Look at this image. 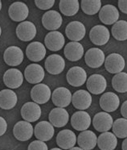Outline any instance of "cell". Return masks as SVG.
Returning <instances> with one entry per match:
<instances>
[{"label": "cell", "mask_w": 127, "mask_h": 150, "mask_svg": "<svg viewBox=\"0 0 127 150\" xmlns=\"http://www.w3.org/2000/svg\"><path fill=\"white\" fill-rule=\"evenodd\" d=\"M93 98L90 93L85 90H79L72 95V103L74 108L84 111L91 106Z\"/></svg>", "instance_id": "d6986e66"}, {"label": "cell", "mask_w": 127, "mask_h": 150, "mask_svg": "<svg viewBox=\"0 0 127 150\" xmlns=\"http://www.w3.org/2000/svg\"><path fill=\"white\" fill-rule=\"evenodd\" d=\"M113 133L120 139L127 137V120L120 118L114 121L113 124Z\"/></svg>", "instance_id": "d590c367"}, {"label": "cell", "mask_w": 127, "mask_h": 150, "mask_svg": "<svg viewBox=\"0 0 127 150\" xmlns=\"http://www.w3.org/2000/svg\"><path fill=\"white\" fill-rule=\"evenodd\" d=\"M91 121L89 114L84 111H76L71 117V124L72 127L80 132L87 130L91 125Z\"/></svg>", "instance_id": "603a6c76"}, {"label": "cell", "mask_w": 127, "mask_h": 150, "mask_svg": "<svg viewBox=\"0 0 127 150\" xmlns=\"http://www.w3.org/2000/svg\"><path fill=\"white\" fill-rule=\"evenodd\" d=\"M66 79L69 85L73 87H79L84 85L87 81V74L82 67L73 66L69 69Z\"/></svg>", "instance_id": "7a4b0ae2"}, {"label": "cell", "mask_w": 127, "mask_h": 150, "mask_svg": "<svg viewBox=\"0 0 127 150\" xmlns=\"http://www.w3.org/2000/svg\"><path fill=\"white\" fill-rule=\"evenodd\" d=\"M45 69L49 74L57 75L61 74L65 68V62L59 54H52L48 56L45 61Z\"/></svg>", "instance_id": "8fae6325"}, {"label": "cell", "mask_w": 127, "mask_h": 150, "mask_svg": "<svg viewBox=\"0 0 127 150\" xmlns=\"http://www.w3.org/2000/svg\"><path fill=\"white\" fill-rule=\"evenodd\" d=\"M54 127L50 122L48 121H40L36 124L34 133L36 137L42 141H48L54 136Z\"/></svg>", "instance_id": "cb8c5ba5"}, {"label": "cell", "mask_w": 127, "mask_h": 150, "mask_svg": "<svg viewBox=\"0 0 127 150\" xmlns=\"http://www.w3.org/2000/svg\"><path fill=\"white\" fill-rule=\"evenodd\" d=\"M112 35L118 41H125L127 40V21L118 20L114 23L112 29Z\"/></svg>", "instance_id": "d6a6232c"}, {"label": "cell", "mask_w": 127, "mask_h": 150, "mask_svg": "<svg viewBox=\"0 0 127 150\" xmlns=\"http://www.w3.org/2000/svg\"><path fill=\"white\" fill-rule=\"evenodd\" d=\"M81 7L84 13L88 16H93L101 10V2L100 0H82Z\"/></svg>", "instance_id": "e575fe53"}, {"label": "cell", "mask_w": 127, "mask_h": 150, "mask_svg": "<svg viewBox=\"0 0 127 150\" xmlns=\"http://www.w3.org/2000/svg\"><path fill=\"white\" fill-rule=\"evenodd\" d=\"M100 107L105 112H113L117 110L120 106L119 97L113 92H106L100 98Z\"/></svg>", "instance_id": "7402d4cb"}, {"label": "cell", "mask_w": 127, "mask_h": 150, "mask_svg": "<svg viewBox=\"0 0 127 150\" xmlns=\"http://www.w3.org/2000/svg\"><path fill=\"white\" fill-rule=\"evenodd\" d=\"M59 7L64 16H73L78 12L80 4L77 0H61L60 2Z\"/></svg>", "instance_id": "1f68e13d"}, {"label": "cell", "mask_w": 127, "mask_h": 150, "mask_svg": "<svg viewBox=\"0 0 127 150\" xmlns=\"http://www.w3.org/2000/svg\"><path fill=\"white\" fill-rule=\"evenodd\" d=\"M44 43L46 48H48L51 51L56 52L64 48V45L65 44V39L60 32L52 31L46 35Z\"/></svg>", "instance_id": "30bf717a"}, {"label": "cell", "mask_w": 127, "mask_h": 150, "mask_svg": "<svg viewBox=\"0 0 127 150\" xmlns=\"http://www.w3.org/2000/svg\"><path fill=\"white\" fill-rule=\"evenodd\" d=\"M118 7L121 12L127 14V0H119Z\"/></svg>", "instance_id": "ab89813d"}, {"label": "cell", "mask_w": 127, "mask_h": 150, "mask_svg": "<svg viewBox=\"0 0 127 150\" xmlns=\"http://www.w3.org/2000/svg\"><path fill=\"white\" fill-rule=\"evenodd\" d=\"M18 98L15 92L10 89H5L0 91V108L11 110L15 107Z\"/></svg>", "instance_id": "f546056e"}, {"label": "cell", "mask_w": 127, "mask_h": 150, "mask_svg": "<svg viewBox=\"0 0 127 150\" xmlns=\"http://www.w3.org/2000/svg\"><path fill=\"white\" fill-rule=\"evenodd\" d=\"M69 150H84V149H82L81 148H80V147H73V148H72V149H70Z\"/></svg>", "instance_id": "7bdbcfd3"}, {"label": "cell", "mask_w": 127, "mask_h": 150, "mask_svg": "<svg viewBox=\"0 0 127 150\" xmlns=\"http://www.w3.org/2000/svg\"><path fill=\"white\" fill-rule=\"evenodd\" d=\"M51 150H63L62 149H59V148H53Z\"/></svg>", "instance_id": "ee69618b"}, {"label": "cell", "mask_w": 127, "mask_h": 150, "mask_svg": "<svg viewBox=\"0 0 127 150\" xmlns=\"http://www.w3.org/2000/svg\"><path fill=\"white\" fill-rule=\"evenodd\" d=\"M125 65H126V62L124 57L117 52L111 53L105 60V69L110 74H117L122 72L125 68Z\"/></svg>", "instance_id": "3957f363"}, {"label": "cell", "mask_w": 127, "mask_h": 150, "mask_svg": "<svg viewBox=\"0 0 127 150\" xmlns=\"http://www.w3.org/2000/svg\"><path fill=\"white\" fill-rule=\"evenodd\" d=\"M84 47L81 43L71 41L65 47V56L71 62H77L82 58L84 55Z\"/></svg>", "instance_id": "f1b7e54d"}, {"label": "cell", "mask_w": 127, "mask_h": 150, "mask_svg": "<svg viewBox=\"0 0 127 150\" xmlns=\"http://www.w3.org/2000/svg\"><path fill=\"white\" fill-rule=\"evenodd\" d=\"M34 133V128L31 123L27 121H19L13 128L15 137L20 141H27L30 140Z\"/></svg>", "instance_id": "9a60e30c"}, {"label": "cell", "mask_w": 127, "mask_h": 150, "mask_svg": "<svg viewBox=\"0 0 127 150\" xmlns=\"http://www.w3.org/2000/svg\"><path fill=\"white\" fill-rule=\"evenodd\" d=\"M113 88L119 93L127 92V73L121 72L115 74L112 79Z\"/></svg>", "instance_id": "836d02e7"}, {"label": "cell", "mask_w": 127, "mask_h": 150, "mask_svg": "<svg viewBox=\"0 0 127 150\" xmlns=\"http://www.w3.org/2000/svg\"><path fill=\"white\" fill-rule=\"evenodd\" d=\"M86 86L89 93L93 95H101L107 87V81L104 76L95 74L87 79Z\"/></svg>", "instance_id": "277c9868"}, {"label": "cell", "mask_w": 127, "mask_h": 150, "mask_svg": "<svg viewBox=\"0 0 127 150\" xmlns=\"http://www.w3.org/2000/svg\"><path fill=\"white\" fill-rule=\"evenodd\" d=\"M114 120L108 112H98L93 119V125L96 130L100 132L109 131L113 127Z\"/></svg>", "instance_id": "52a82bcc"}, {"label": "cell", "mask_w": 127, "mask_h": 150, "mask_svg": "<svg viewBox=\"0 0 127 150\" xmlns=\"http://www.w3.org/2000/svg\"><path fill=\"white\" fill-rule=\"evenodd\" d=\"M122 150H127V137L125 138V140L122 142Z\"/></svg>", "instance_id": "b9f144b4"}, {"label": "cell", "mask_w": 127, "mask_h": 150, "mask_svg": "<svg viewBox=\"0 0 127 150\" xmlns=\"http://www.w3.org/2000/svg\"><path fill=\"white\" fill-rule=\"evenodd\" d=\"M48 119L53 127H62L68 124L69 120V114L65 108H55L50 111Z\"/></svg>", "instance_id": "484cf974"}, {"label": "cell", "mask_w": 127, "mask_h": 150, "mask_svg": "<svg viewBox=\"0 0 127 150\" xmlns=\"http://www.w3.org/2000/svg\"><path fill=\"white\" fill-rule=\"evenodd\" d=\"M110 38V33L107 28L103 25H96L89 32V39L95 45H106Z\"/></svg>", "instance_id": "6da1fadb"}, {"label": "cell", "mask_w": 127, "mask_h": 150, "mask_svg": "<svg viewBox=\"0 0 127 150\" xmlns=\"http://www.w3.org/2000/svg\"><path fill=\"white\" fill-rule=\"evenodd\" d=\"M98 145L101 150H114L117 145V137L113 132H102L98 138Z\"/></svg>", "instance_id": "4dcf8cb0"}, {"label": "cell", "mask_w": 127, "mask_h": 150, "mask_svg": "<svg viewBox=\"0 0 127 150\" xmlns=\"http://www.w3.org/2000/svg\"><path fill=\"white\" fill-rule=\"evenodd\" d=\"M121 114L123 116L125 119L127 120V100L125 101L121 104Z\"/></svg>", "instance_id": "60d3db41"}, {"label": "cell", "mask_w": 127, "mask_h": 150, "mask_svg": "<svg viewBox=\"0 0 127 150\" xmlns=\"http://www.w3.org/2000/svg\"><path fill=\"white\" fill-rule=\"evenodd\" d=\"M1 9H2V2L0 1V11H1Z\"/></svg>", "instance_id": "f6af8a7d"}, {"label": "cell", "mask_w": 127, "mask_h": 150, "mask_svg": "<svg viewBox=\"0 0 127 150\" xmlns=\"http://www.w3.org/2000/svg\"><path fill=\"white\" fill-rule=\"evenodd\" d=\"M35 4L40 10H48L54 6L55 1L54 0H36Z\"/></svg>", "instance_id": "8d00e7d4"}, {"label": "cell", "mask_w": 127, "mask_h": 150, "mask_svg": "<svg viewBox=\"0 0 127 150\" xmlns=\"http://www.w3.org/2000/svg\"><path fill=\"white\" fill-rule=\"evenodd\" d=\"M24 76L25 79L31 84H39L44 79V69L40 65L36 63L31 64L25 69Z\"/></svg>", "instance_id": "8992f818"}, {"label": "cell", "mask_w": 127, "mask_h": 150, "mask_svg": "<svg viewBox=\"0 0 127 150\" xmlns=\"http://www.w3.org/2000/svg\"><path fill=\"white\" fill-rule=\"evenodd\" d=\"M99 19L104 24L112 25L118 21L119 11L114 5H105L99 11Z\"/></svg>", "instance_id": "44dd1931"}, {"label": "cell", "mask_w": 127, "mask_h": 150, "mask_svg": "<svg viewBox=\"0 0 127 150\" xmlns=\"http://www.w3.org/2000/svg\"><path fill=\"white\" fill-rule=\"evenodd\" d=\"M8 14L13 21L22 23V21H24L28 16L29 9L26 4L22 2H15L9 7Z\"/></svg>", "instance_id": "e0dca14e"}, {"label": "cell", "mask_w": 127, "mask_h": 150, "mask_svg": "<svg viewBox=\"0 0 127 150\" xmlns=\"http://www.w3.org/2000/svg\"><path fill=\"white\" fill-rule=\"evenodd\" d=\"M24 55L22 49L18 46L8 47L4 53V62L10 66H18L23 61Z\"/></svg>", "instance_id": "ac0fdd59"}, {"label": "cell", "mask_w": 127, "mask_h": 150, "mask_svg": "<svg viewBox=\"0 0 127 150\" xmlns=\"http://www.w3.org/2000/svg\"><path fill=\"white\" fill-rule=\"evenodd\" d=\"M76 136L72 131L64 129L60 131L56 137V144L62 149H70L75 146Z\"/></svg>", "instance_id": "d4e9b609"}, {"label": "cell", "mask_w": 127, "mask_h": 150, "mask_svg": "<svg viewBox=\"0 0 127 150\" xmlns=\"http://www.w3.org/2000/svg\"><path fill=\"white\" fill-rule=\"evenodd\" d=\"M65 34L70 40L78 42L85 37L86 28L81 22L72 21L66 27Z\"/></svg>", "instance_id": "7c38bea8"}, {"label": "cell", "mask_w": 127, "mask_h": 150, "mask_svg": "<svg viewBox=\"0 0 127 150\" xmlns=\"http://www.w3.org/2000/svg\"><path fill=\"white\" fill-rule=\"evenodd\" d=\"M1 34H2V28H1V26H0V36H1Z\"/></svg>", "instance_id": "bcb514c9"}, {"label": "cell", "mask_w": 127, "mask_h": 150, "mask_svg": "<svg viewBox=\"0 0 127 150\" xmlns=\"http://www.w3.org/2000/svg\"><path fill=\"white\" fill-rule=\"evenodd\" d=\"M52 92L48 86L44 83L36 84L31 91V98L37 104H44L51 98Z\"/></svg>", "instance_id": "5b68a950"}, {"label": "cell", "mask_w": 127, "mask_h": 150, "mask_svg": "<svg viewBox=\"0 0 127 150\" xmlns=\"http://www.w3.org/2000/svg\"><path fill=\"white\" fill-rule=\"evenodd\" d=\"M26 55L32 62H41L46 55V48L41 42L30 43L26 49Z\"/></svg>", "instance_id": "4316f807"}, {"label": "cell", "mask_w": 127, "mask_h": 150, "mask_svg": "<svg viewBox=\"0 0 127 150\" xmlns=\"http://www.w3.org/2000/svg\"><path fill=\"white\" fill-rule=\"evenodd\" d=\"M36 25L31 21H24L20 23L16 28L17 37L24 42L32 40L36 36Z\"/></svg>", "instance_id": "9c48e42d"}, {"label": "cell", "mask_w": 127, "mask_h": 150, "mask_svg": "<svg viewBox=\"0 0 127 150\" xmlns=\"http://www.w3.org/2000/svg\"><path fill=\"white\" fill-rule=\"evenodd\" d=\"M4 84L10 89L20 87L23 82V75L18 69H9L4 75Z\"/></svg>", "instance_id": "ffe728a7"}, {"label": "cell", "mask_w": 127, "mask_h": 150, "mask_svg": "<svg viewBox=\"0 0 127 150\" xmlns=\"http://www.w3.org/2000/svg\"><path fill=\"white\" fill-rule=\"evenodd\" d=\"M63 19L60 14L56 11H48L43 15L42 24L44 28L49 31H56L60 28Z\"/></svg>", "instance_id": "4fadbf2b"}, {"label": "cell", "mask_w": 127, "mask_h": 150, "mask_svg": "<svg viewBox=\"0 0 127 150\" xmlns=\"http://www.w3.org/2000/svg\"><path fill=\"white\" fill-rule=\"evenodd\" d=\"M21 115L25 121L36 122L41 116V108L35 102H27L21 108Z\"/></svg>", "instance_id": "2e32d148"}, {"label": "cell", "mask_w": 127, "mask_h": 150, "mask_svg": "<svg viewBox=\"0 0 127 150\" xmlns=\"http://www.w3.org/2000/svg\"><path fill=\"white\" fill-rule=\"evenodd\" d=\"M77 144L84 150H92L98 145V137L90 130L81 132L77 137Z\"/></svg>", "instance_id": "83f0119b"}, {"label": "cell", "mask_w": 127, "mask_h": 150, "mask_svg": "<svg viewBox=\"0 0 127 150\" xmlns=\"http://www.w3.org/2000/svg\"><path fill=\"white\" fill-rule=\"evenodd\" d=\"M7 130V123L4 118L0 116V137L4 136Z\"/></svg>", "instance_id": "f35d334b"}, {"label": "cell", "mask_w": 127, "mask_h": 150, "mask_svg": "<svg viewBox=\"0 0 127 150\" xmlns=\"http://www.w3.org/2000/svg\"><path fill=\"white\" fill-rule=\"evenodd\" d=\"M105 56L104 52L98 48H92L86 52L85 61L86 65L90 68H99L105 63Z\"/></svg>", "instance_id": "5bb4252c"}, {"label": "cell", "mask_w": 127, "mask_h": 150, "mask_svg": "<svg viewBox=\"0 0 127 150\" xmlns=\"http://www.w3.org/2000/svg\"><path fill=\"white\" fill-rule=\"evenodd\" d=\"M27 150H48V148L44 141L37 140L30 144Z\"/></svg>", "instance_id": "74e56055"}, {"label": "cell", "mask_w": 127, "mask_h": 150, "mask_svg": "<svg viewBox=\"0 0 127 150\" xmlns=\"http://www.w3.org/2000/svg\"><path fill=\"white\" fill-rule=\"evenodd\" d=\"M72 93L66 87H58L52 93V103L57 108H65L72 102Z\"/></svg>", "instance_id": "ba28073f"}]
</instances>
